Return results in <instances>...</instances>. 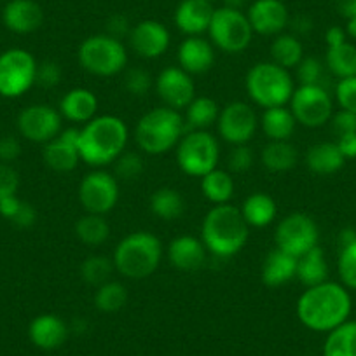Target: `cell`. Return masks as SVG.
<instances>
[{
  "label": "cell",
  "mask_w": 356,
  "mask_h": 356,
  "mask_svg": "<svg viewBox=\"0 0 356 356\" xmlns=\"http://www.w3.org/2000/svg\"><path fill=\"white\" fill-rule=\"evenodd\" d=\"M42 159L49 170L67 173L75 170L81 163L79 154V129H61L60 135L47 142L42 150Z\"/></svg>",
  "instance_id": "d6986e66"
},
{
  "label": "cell",
  "mask_w": 356,
  "mask_h": 356,
  "mask_svg": "<svg viewBox=\"0 0 356 356\" xmlns=\"http://www.w3.org/2000/svg\"><path fill=\"white\" fill-rule=\"evenodd\" d=\"M356 241V231H353V229H344V231L341 232V236H339V243H341V248L342 246H348L351 245V243Z\"/></svg>",
  "instance_id": "91938a15"
},
{
  "label": "cell",
  "mask_w": 356,
  "mask_h": 356,
  "mask_svg": "<svg viewBox=\"0 0 356 356\" xmlns=\"http://www.w3.org/2000/svg\"><path fill=\"white\" fill-rule=\"evenodd\" d=\"M339 276L346 289L356 290V241L342 246L337 262Z\"/></svg>",
  "instance_id": "b9f144b4"
},
{
  "label": "cell",
  "mask_w": 356,
  "mask_h": 356,
  "mask_svg": "<svg viewBox=\"0 0 356 356\" xmlns=\"http://www.w3.org/2000/svg\"><path fill=\"white\" fill-rule=\"evenodd\" d=\"M211 2L204 0H182L175 9V25L187 37L203 35L210 29L213 18Z\"/></svg>",
  "instance_id": "cb8c5ba5"
},
{
  "label": "cell",
  "mask_w": 356,
  "mask_h": 356,
  "mask_svg": "<svg viewBox=\"0 0 356 356\" xmlns=\"http://www.w3.org/2000/svg\"><path fill=\"white\" fill-rule=\"evenodd\" d=\"M325 42H327V47H335L348 42L346 30L342 29V26H330V29L327 30V33H325Z\"/></svg>",
  "instance_id": "9f6ffc18"
},
{
  "label": "cell",
  "mask_w": 356,
  "mask_h": 356,
  "mask_svg": "<svg viewBox=\"0 0 356 356\" xmlns=\"http://www.w3.org/2000/svg\"><path fill=\"white\" fill-rule=\"evenodd\" d=\"M75 236L88 246H100L111 238V224L105 215L86 213L75 222Z\"/></svg>",
  "instance_id": "8d00e7d4"
},
{
  "label": "cell",
  "mask_w": 356,
  "mask_h": 356,
  "mask_svg": "<svg viewBox=\"0 0 356 356\" xmlns=\"http://www.w3.org/2000/svg\"><path fill=\"white\" fill-rule=\"evenodd\" d=\"M119 201V180L104 168L89 171L79 184V203L86 213L107 215Z\"/></svg>",
  "instance_id": "8fae6325"
},
{
  "label": "cell",
  "mask_w": 356,
  "mask_h": 356,
  "mask_svg": "<svg viewBox=\"0 0 356 356\" xmlns=\"http://www.w3.org/2000/svg\"><path fill=\"white\" fill-rule=\"evenodd\" d=\"M37 60L22 47H13L0 54V97L19 98L25 95L37 77Z\"/></svg>",
  "instance_id": "30bf717a"
},
{
  "label": "cell",
  "mask_w": 356,
  "mask_h": 356,
  "mask_svg": "<svg viewBox=\"0 0 356 356\" xmlns=\"http://www.w3.org/2000/svg\"><path fill=\"white\" fill-rule=\"evenodd\" d=\"M351 309V296L346 286L327 280L304 290L297 300L296 313L306 328L328 334L349 320Z\"/></svg>",
  "instance_id": "6da1fadb"
},
{
  "label": "cell",
  "mask_w": 356,
  "mask_h": 356,
  "mask_svg": "<svg viewBox=\"0 0 356 356\" xmlns=\"http://www.w3.org/2000/svg\"><path fill=\"white\" fill-rule=\"evenodd\" d=\"M70 335V325L61 316L53 313L39 314L29 327V337L35 348L42 351H54L67 342Z\"/></svg>",
  "instance_id": "ffe728a7"
},
{
  "label": "cell",
  "mask_w": 356,
  "mask_h": 356,
  "mask_svg": "<svg viewBox=\"0 0 356 356\" xmlns=\"http://www.w3.org/2000/svg\"><path fill=\"white\" fill-rule=\"evenodd\" d=\"M220 115V107L217 102L210 97H196L186 108V121L187 131H196V129H208L218 121Z\"/></svg>",
  "instance_id": "e575fe53"
},
{
  "label": "cell",
  "mask_w": 356,
  "mask_h": 356,
  "mask_svg": "<svg viewBox=\"0 0 356 356\" xmlns=\"http://www.w3.org/2000/svg\"><path fill=\"white\" fill-rule=\"evenodd\" d=\"M129 46L145 60H156L161 58L168 51L171 42V35L163 23L156 19H143L131 26V32L128 35Z\"/></svg>",
  "instance_id": "e0dca14e"
},
{
  "label": "cell",
  "mask_w": 356,
  "mask_h": 356,
  "mask_svg": "<svg viewBox=\"0 0 356 356\" xmlns=\"http://www.w3.org/2000/svg\"><path fill=\"white\" fill-rule=\"evenodd\" d=\"M328 266L325 253L320 246H314L307 253L297 259V276L296 278L302 283L306 289L327 282Z\"/></svg>",
  "instance_id": "1f68e13d"
},
{
  "label": "cell",
  "mask_w": 356,
  "mask_h": 356,
  "mask_svg": "<svg viewBox=\"0 0 356 356\" xmlns=\"http://www.w3.org/2000/svg\"><path fill=\"white\" fill-rule=\"evenodd\" d=\"M325 65L337 79L356 77V46L344 42L341 46L327 47Z\"/></svg>",
  "instance_id": "74e56055"
},
{
  "label": "cell",
  "mask_w": 356,
  "mask_h": 356,
  "mask_svg": "<svg viewBox=\"0 0 356 356\" xmlns=\"http://www.w3.org/2000/svg\"><path fill=\"white\" fill-rule=\"evenodd\" d=\"M290 111L297 124L306 128H321L330 122L334 104L323 86H299L290 98Z\"/></svg>",
  "instance_id": "4fadbf2b"
},
{
  "label": "cell",
  "mask_w": 356,
  "mask_h": 356,
  "mask_svg": "<svg viewBox=\"0 0 356 356\" xmlns=\"http://www.w3.org/2000/svg\"><path fill=\"white\" fill-rule=\"evenodd\" d=\"M186 131V121L180 112L170 107H156L138 119L135 140L145 154L161 156L177 149Z\"/></svg>",
  "instance_id": "5b68a950"
},
{
  "label": "cell",
  "mask_w": 356,
  "mask_h": 356,
  "mask_svg": "<svg viewBox=\"0 0 356 356\" xmlns=\"http://www.w3.org/2000/svg\"><path fill=\"white\" fill-rule=\"evenodd\" d=\"M236 191L234 178L231 171L215 168L210 173L201 177V193L210 203L225 204L232 200Z\"/></svg>",
  "instance_id": "4dcf8cb0"
},
{
  "label": "cell",
  "mask_w": 356,
  "mask_h": 356,
  "mask_svg": "<svg viewBox=\"0 0 356 356\" xmlns=\"http://www.w3.org/2000/svg\"><path fill=\"white\" fill-rule=\"evenodd\" d=\"M19 187V175L11 164L0 163V201L4 197L16 196Z\"/></svg>",
  "instance_id": "c3c4849f"
},
{
  "label": "cell",
  "mask_w": 356,
  "mask_h": 356,
  "mask_svg": "<svg viewBox=\"0 0 356 356\" xmlns=\"http://www.w3.org/2000/svg\"><path fill=\"white\" fill-rule=\"evenodd\" d=\"M61 118L60 111L46 104H35L23 108L18 115V131L23 138L33 143L51 142L61 133Z\"/></svg>",
  "instance_id": "9a60e30c"
},
{
  "label": "cell",
  "mask_w": 356,
  "mask_h": 356,
  "mask_svg": "<svg viewBox=\"0 0 356 356\" xmlns=\"http://www.w3.org/2000/svg\"><path fill=\"white\" fill-rule=\"evenodd\" d=\"M204 2H211V0H204Z\"/></svg>",
  "instance_id": "be15d7a7"
},
{
  "label": "cell",
  "mask_w": 356,
  "mask_h": 356,
  "mask_svg": "<svg viewBox=\"0 0 356 356\" xmlns=\"http://www.w3.org/2000/svg\"><path fill=\"white\" fill-rule=\"evenodd\" d=\"M259 119L246 102H231L220 111L217 121L218 135L231 145H246L255 136Z\"/></svg>",
  "instance_id": "5bb4252c"
},
{
  "label": "cell",
  "mask_w": 356,
  "mask_h": 356,
  "mask_svg": "<svg viewBox=\"0 0 356 356\" xmlns=\"http://www.w3.org/2000/svg\"><path fill=\"white\" fill-rule=\"evenodd\" d=\"M22 154V145L15 136H4L0 138V161L2 163H13Z\"/></svg>",
  "instance_id": "816d5d0a"
},
{
  "label": "cell",
  "mask_w": 356,
  "mask_h": 356,
  "mask_svg": "<svg viewBox=\"0 0 356 356\" xmlns=\"http://www.w3.org/2000/svg\"><path fill=\"white\" fill-rule=\"evenodd\" d=\"M77 58L81 67L97 77H114L128 65V51L122 40L107 33H98L82 40Z\"/></svg>",
  "instance_id": "52a82bcc"
},
{
  "label": "cell",
  "mask_w": 356,
  "mask_h": 356,
  "mask_svg": "<svg viewBox=\"0 0 356 356\" xmlns=\"http://www.w3.org/2000/svg\"><path fill=\"white\" fill-rule=\"evenodd\" d=\"M241 215L250 227H267L275 222L278 215V204L269 194L253 193L243 201Z\"/></svg>",
  "instance_id": "4316f807"
},
{
  "label": "cell",
  "mask_w": 356,
  "mask_h": 356,
  "mask_svg": "<svg viewBox=\"0 0 356 356\" xmlns=\"http://www.w3.org/2000/svg\"><path fill=\"white\" fill-rule=\"evenodd\" d=\"M245 88L253 104L262 108L286 107L296 91L290 70L273 61L253 65L246 74Z\"/></svg>",
  "instance_id": "8992f818"
},
{
  "label": "cell",
  "mask_w": 356,
  "mask_h": 356,
  "mask_svg": "<svg viewBox=\"0 0 356 356\" xmlns=\"http://www.w3.org/2000/svg\"><path fill=\"white\" fill-rule=\"evenodd\" d=\"M260 124L269 142H280V140H290V136L296 131L297 121L290 108L273 107L264 108Z\"/></svg>",
  "instance_id": "f1b7e54d"
},
{
  "label": "cell",
  "mask_w": 356,
  "mask_h": 356,
  "mask_svg": "<svg viewBox=\"0 0 356 356\" xmlns=\"http://www.w3.org/2000/svg\"><path fill=\"white\" fill-rule=\"evenodd\" d=\"M318 241H320V231H318L316 222L302 211L286 215L276 225V248L283 250L297 259L318 246Z\"/></svg>",
  "instance_id": "7c38bea8"
},
{
  "label": "cell",
  "mask_w": 356,
  "mask_h": 356,
  "mask_svg": "<svg viewBox=\"0 0 356 356\" xmlns=\"http://www.w3.org/2000/svg\"><path fill=\"white\" fill-rule=\"evenodd\" d=\"M289 25H292L293 29V35H307V33L311 32V29H313V22H311L307 16H297V18L290 19Z\"/></svg>",
  "instance_id": "6f0895ef"
},
{
  "label": "cell",
  "mask_w": 356,
  "mask_h": 356,
  "mask_svg": "<svg viewBox=\"0 0 356 356\" xmlns=\"http://www.w3.org/2000/svg\"><path fill=\"white\" fill-rule=\"evenodd\" d=\"M269 54H271L273 63L290 70L302 61L304 46L299 37L293 35V33H280L271 42Z\"/></svg>",
  "instance_id": "836d02e7"
},
{
  "label": "cell",
  "mask_w": 356,
  "mask_h": 356,
  "mask_svg": "<svg viewBox=\"0 0 356 356\" xmlns=\"http://www.w3.org/2000/svg\"><path fill=\"white\" fill-rule=\"evenodd\" d=\"M143 173V159L136 152H122L114 161V177L122 182L136 180Z\"/></svg>",
  "instance_id": "60d3db41"
},
{
  "label": "cell",
  "mask_w": 356,
  "mask_h": 356,
  "mask_svg": "<svg viewBox=\"0 0 356 356\" xmlns=\"http://www.w3.org/2000/svg\"><path fill=\"white\" fill-rule=\"evenodd\" d=\"M296 74L300 86H323L325 67L318 58H302V61L296 67Z\"/></svg>",
  "instance_id": "ee69618b"
},
{
  "label": "cell",
  "mask_w": 356,
  "mask_h": 356,
  "mask_svg": "<svg viewBox=\"0 0 356 356\" xmlns=\"http://www.w3.org/2000/svg\"><path fill=\"white\" fill-rule=\"evenodd\" d=\"M114 271V260L105 255H89L88 259L82 260L81 269H79L82 282L91 286H97V289L104 283L111 282Z\"/></svg>",
  "instance_id": "f35d334b"
},
{
  "label": "cell",
  "mask_w": 356,
  "mask_h": 356,
  "mask_svg": "<svg viewBox=\"0 0 356 356\" xmlns=\"http://www.w3.org/2000/svg\"><path fill=\"white\" fill-rule=\"evenodd\" d=\"M346 163V157L339 150L335 142L314 143L307 149L306 164L313 173L316 175H332L337 173Z\"/></svg>",
  "instance_id": "83f0119b"
},
{
  "label": "cell",
  "mask_w": 356,
  "mask_h": 356,
  "mask_svg": "<svg viewBox=\"0 0 356 356\" xmlns=\"http://www.w3.org/2000/svg\"><path fill=\"white\" fill-rule=\"evenodd\" d=\"M2 22L11 32L26 35L42 26L44 11L35 0H9L2 11Z\"/></svg>",
  "instance_id": "7402d4cb"
},
{
  "label": "cell",
  "mask_w": 356,
  "mask_h": 356,
  "mask_svg": "<svg viewBox=\"0 0 356 356\" xmlns=\"http://www.w3.org/2000/svg\"><path fill=\"white\" fill-rule=\"evenodd\" d=\"M337 147L346 159H355L356 157V133H348L337 138Z\"/></svg>",
  "instance_id": "db71d44e"
},
{
  "label": "cell",
  "mask_w": 356,
  "mask_h": 356,
  "mask_svg": "<svg viewBox=\"0 0 356 356\" xmlns=\"http://www.w3.org/2000/svg\"><path fill=\"white\" fill-rule=\"evenodd\" d=\"M220 157L217 136L207 129L186 131L177 145V163L189 177L201 178L215 170Z\"/></svg>",
  "instance_id": "ba28073f"
},
{
  "label": "cell",
  "mask_w": 356,
  "mask_h": 356,
  "mask_svg": "<svg viewBox=\"0 0 356 356\" xmlns=\"http://www.w3.org/2000/svg\"><path fill=\"white\" fill-rule=\"evenodd\" d=\"M227 164L229 171H234V173L248 171L253 166V152L248 147V143L246 145H232L227 157Z\"/></svg>",
  "instance_id": "7dc6e473"
},
{
  "label": "cell",
  "mask_w": 356,
  "mask_h": 356,
  "mask_svg": "<svg viewBox=\"0 0 356 356\" xmlns=\"http://www.w3.org/2000/svg\"><path fill=\"white\" fill-rule=\"evenodd\" d=\"M150 211L161 220H177L186 211V200L177 189L173 187H161L154 191L149 201Z\"/></svg>",
  "instance_id": "d6a6232c"
},
{
  "label": "cell",
  "mask_w": 356,
  "mask_h": 356,
  "mask_svg": "<svg viewBox=\"0 0 356 356\" xmlns=\"http://www.w3.org/2000/svg\"><path fill=\"white\" fill-rule=\"evenodd\" d=\"M23 201L18 196H9L0 201V215L8 220H13L18 210L22 208Z\"/></svg>",
  "instance_id": "11a10c76"
},
{
  "label": "cell",
  "mask_w": 356,
  "mask_h": 356,
  "mask_svg": "<svg viewBox=\"0 0 356 356\" xmlns=\"http://www.w3.org/2000/svg\"><path fill=\"white\" fill-rule=\"evenodd\" d=\"M60 114L70 122L84 126L98 114V98L88 88H74L60 100Z\"/></svg>",
  "instance_id": "d4e9b609"
},
{
  "label": "cell",
  "mask_w": 356,
  "mask_h": 356,
  "mask_svg": "<svg viewBox=\"0 0 356 356\" xmlns=\"http://www.w3.org/2000/svg\"><path fill=\"white\" fill-rule=\"evenodd\" d=\"M35 220H37V210L30 203H25V201H23L22 208H19L18 213L15 215V218H13L11 222L16 225V227L29 229L35 224Z\"/></svg>",
  "instance_id": "f5cc1de1"
},
{
  "label": "cell",
  "mask_w": 356,
  "mask_h": 356,
  "mask_svg": "<svg viewBox=\"0 0 356 356\" xmlns=\"http://www.w3.org/2000/svg\"><path fill=\"white\" fill-rule=\"evenodd\" d=\"M297 276V257L283 252V250L275 248L267 253L262 262V273L260 278L266 286H282L285 283L292 282Z\"/></svg>",
  "instance_id": "484cf974"
},
{
  "label": "cell",
  "mask_w": 356,
  "mask_h": 356,
  "mask_svg": "<svg viewBox=\"0 0 356 356\" xmlns=\"http://www.w3.org/2000/svg\"><path fill=\"white\" fill-rule=\"evenodd\" d=\"M154 81L156 79H152V75L145 68L140 67L126 70L124 79H122L124 89L129 95H133V97H145V95H149L150 89L154 88Z\"/></svg>",
  "instance_id": "7bdbcfd3"
},
{
  "label": "cell",
  "mask_w": 356,
  "mask_h": 356,
  "mask_svg": "<svg viewBox=\"0 0 356 356\" xmlns=\"http://www.w3.org/2000/svg\"><path fill=\"white\" fill-rule=\"evenodd\" d=\"M335 98L342 111L356 114V77L339 79L335 86Z\"/></svg>",
  "instance_id": "f6af8a7d"
},
{
  "label": "cell",
  "mask_w": 356,
  "mask_h": 356,
  "mask_svg": "<svg viewBox=\"0 0 356 356\" xmlns=\"http://www.w3.org/2000/svg\"><path fill=\"white\" fill-rule=\"evenodd\" d=\"M95 307L102 313H118L128 302V290L122 283L111 282L104 283L95 292Z\"/></svg>",
  "instance_id": "ab89813d"
},
{
  "label": "cell",
  "mask_w": 356,
  "mask_h": 356,
  "mask_svg": "<svg viewBox=\"0 0 356 356\" xmlns=\"http://www.w3.org/2000/svg\"><path fill=\"white\" fill-rule=\"evenodd\" d=\"M154 88L164 107L175 108L178 112L186 111L191 102L196 98V84L193 75L180 67H168L161 70L154 81Z\"/></svg>",
  "instance_id": "2e32d148"
},
{
  "label": "cell",
  "mask_w": 356,
  "mask_h": 356,
  "mask_svg": "<svg viewBox=\"0 0 356 356\" xmlns=\"http://www.w3.org/2000/svg\"><path fill=\"white\" fill-rule=\"evenodd\" d=\"M330 122L337 138L342 135H348V133H356V114H353V112L341 108L337 114L332 115Z\"/></svg>",
  "instance_id": "681fc988"
},
{
  "label": "cell",
  "mask_w": 356,
  "mask_h": 356,
  "mask_svg": "<svg viewBox=\"0 0 356 356\" xmlns=\"http://www.w3.org/2000/svg\"><path fill=\"white\" fill-rule=\"evenodd\" d=\"M129 32H131V25H129V22L126 16L115 15V16H111V18H108L107 35L121 40L122 37H128Z\"/></svg>",
  "instance_id": "f907efd6"
},
{
  "label": "cell",
  "mask_w": 356,
  "mask_h": 356,
  "mask_svg": "<svg viewBox=\"0 0 356 356\" xmlns=\"http://www.w3.org/2000/svg\"><path fill=\"white\" fill-rule=\"evenodd\" d=\"M299 161V152L290 140L269 142L262 150V164L271 173H286L293 170Z\"/></svg>",
  "instance_id": "f546056e"
},
{
  "label": "cell",
  "mask_w": 356,
  "mask_h": 356,
  "mask_svg": "<svg viewBox=\"0 0 356 356\" xmlns=\"http://www.w3.org/2000/svg\"><path fill=\"white\" fill-rule=\"evenodd\" d=\"M250 225L243 218L241 210L234 204H213L201 224V241L207 250L220 259L234 257L248 243Z\"/></svg>",
  "instance_id": "3957f363"
},
{
  "label": "cell",
  "mask_w": 356,
  "mask_h": 356,
  "mask_svg": "<svg viewBox=\"0 0 356 356\" xmlns=\"http://www.w3.org/2000/svg\"><path fill=\"white\" fill-rule=\"evenodd\" d=\"M129 131L126 122L118 115H97L79 129V154L81 161L91 168L114 164L128 145Z\"/></svg>",
  "instance_id": "7a4b0ae2"
},
{
  "label": "cell",
  "mask_w": 356,
  "mask_h": 356,
  "mask_svg": "<svg viewBox=\"0 0 356 356\" xmlns=\"http://www.w3.org/2000/svg\"><path fill=\"white\" fill-rule=\"evenodd\" d=\"M61 77H63V70H61L60 63H56L53 60H46L42 63H39V67H37L35 84L46 89L56 88L61 82Z\"/></svg>",
  "instance_id": "bcb514c9"
},
{
  "label": "cell",
  "mask_w": 356,
  "mask_h": 356,
  "mask_svg": "<svg viewBox=\"0 0 356 356\" xmlns=\"http://www.w3.org/2000/svg\"><path fill=\"white\" fill-rule=\"evenodd\" d=\"M346 35L351 37V39H356V18L346 19Z\"/></svg>",
  "instance_id": "94428289"
},
{
  "label": "cell",
  "mask_w": 356,
  "mask_h": 356,
  "mask_svg": "<svg viewBox=\"0 0 356 356\" xmlns=\"http://www.w3.org/2000/svg\"><path fill=\"white\" fill-rule=\"evenodd\" d=\"M323 356H356V321L348 320L328 332Z\"/></svg>",
  "instance_id": "d590c367"
},
{
  "label": "cell",
  "mask_w": 356,
  "mask_h": 356,
  "mask_svg": "<svg viewBox=\"0 0 356 356\" xmlns=\"http://www.w3.org/2000/svg\"><path fill=\"white\" fill-rule=\"evenodd\" d=\"M245 4H246V0H224V8L239 9V11H241V8Z\"/></svg>",
  "instance_id": "6125c7cd"
},
{
  "label": "cell",
  "mask_w": 356,
  "mask_h": 356,
  "mask_svg": "<svg viewBox=\"0 0 356 356\" xmlns=\"http://www.w3.org/2000/svg\"><path fill=\"white\" fill-rule=\"evenodd\" d=\"M115 271L128 280H145L163 260V243L156 234L136 231L124 236L114 250Z\"/></svg>",
  "instance_id": "277c9868"
},
{
  "label": "cell",
  "mask_w": 356,
  "mask_h": 356,
  "mask_svg": "<svg viewBox=\"0 0 356 356\" xmlns=\"http://www.w3.org/2000/svg\"><path fill=\"white\" fill-rule=\"evenodd\" d=\"M168 260L178 271L194 273L204 266L207 262V246L200 238L184 234L175 238L168 245Z\"/></svg>",
  "instance_id": "44dd1931"
},
{
  "label": "cell",
  "mask_w": 356,
  "mask_h": 356,
  "mask_svg": "<svg viewBox=\"0 0 356 356\" xmlns=\"http://www.w3.org/2000/svg\"><path fill=\"white\" fill-rule=\"evenodd\" d=\"M211 44L227 54H239L252 44L253 30L248 18L239 9L224 8L215 9L210 29Z\"/></svg>",
  "instance_id": "9c48e42d"
},
{
  "label": "cell",
  "mask_w": 356,
  "mask_h": 356,
  "mask_svg": "<svg viewBox=\"0 0 356 356\" xmlns=\"http://www.w3.org/2000/svg\"><path fill=\"white\" fill-rule=\"evenodd\" d=\"M215 63L213 44L201 35L187 37L178 47V65L191 75H201L211 70Z\"/></svg>",
  "instance_id": "603a6c76"
},
{
  "label": "cell",
  "mask_w": 356,
  "mask_h": 356,
  "mask_svg": "<svg viewBox=\"0 0 356 356\" xmlns=\"http://www.w3.org/2000/svg\"><path fill=\"white\" fill-rule=\"evenodd\" d=\"M246 18L253 33L276 37L289 26L290 13L282 0H255L250 4Z\"/></svg>",
  "instance_id": "ac0fdd59"
},
{
  "label": "cell",
  "mask_w": 356,
  "mask_h": 356,
  "mask_svg": "<svg viewBox=\"0 0 356 356\" xmlns=\"http://www.w3.org/2000/svg\"><path fill=\"white\" fill-rule=\"evenodd\" d=\"M335 9L342 18H356V0H335Z\"/></svg>",
  "instance_id": "680465c9"
}]
</instances>
